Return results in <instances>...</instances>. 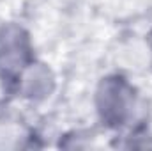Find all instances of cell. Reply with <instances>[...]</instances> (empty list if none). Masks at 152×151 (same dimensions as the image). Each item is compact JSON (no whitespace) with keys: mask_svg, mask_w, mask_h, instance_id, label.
<instances>
[{"mask_svg":"<svg viewBox=\"0 0 152 151\" xmlns=\"http://www.w3.org/2000/svg\"><path fill=\"white\" fill-rule=\"evenodd\" d=\"M127 101H129V91L124 85V82L117 78H108L101 84L97 94V105L103 119H106L112 124L120 123L127 112Z\"/></svg>","mask_w":152,"mask_h":151,"instance_id":"6da1fadb","label":"cell"},{"mask_svg":"<svg viewBox=\"0 0 152 151\" xmlns=\"http://www.w3.org/2000/svg\"><path fill=\"white\" fill-rule=\"evenodd\" d=\"M28 57V43L25 32L16 25L0 30V68L7 71L20 70Z\"/></svg>","mask_w":152,"mask_h":151,"instance_id":"7a4b0ae2","label":"cell"},{"mask_svg":"<svg viewBox=\"0 0 152 151\" xmlns=\"http://www.w3.org/2000/svg\"><path fill=\"white\" fill-rule=\"evenodd\" d=\"M53 89V76L44 66H32L23 76V93L30 98H44Z\"/></svg>","mask_w":152,"mask_h":151,"instance_id":"3957f363","label":"cell"},{"mask_svg":"<svg viewBox=\"0 0 152 151\" xmlns=\"http://www.w3.org/2000/svg\"><path fill=\"white\" fill-rule=\"evenodd\" d=\"M149 43H151V48H152V34H151V39H149Z\"/></svg>","mask_w":152,"mask_h":151,"instance_id":"277c9868","label":"cell"}]
</instances>
